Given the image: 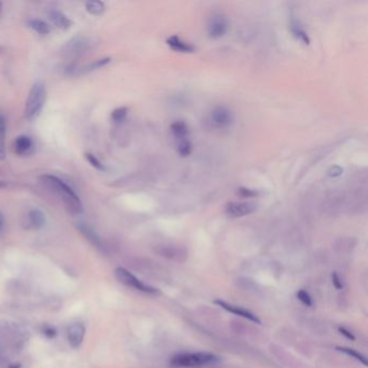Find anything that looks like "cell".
<instances>
[{"mask_svg": "<svg viewBox=\"0 0 368 368\" xmlns=\"http://www.w3.org/2000/svg\"><path fill=\"white\" fill-rule=\"evenodd\" d=\"M297 297L298 299L303 303L304 305L308 306V307H311L312 306V299L310 297V295L307 293L306 291H304V289H301V291H299L297 293Z\"/></svg>", "mask_w": 368, "mask_h": 368, "instance_id": "603a6c76", "label": "cell"}, {"mask_svg": "<svg viewBox=\"0 0 368 368\" xmlns=\"http://www.w3.org/2000/svg\"><path fill=\"white\" fill-rule=\"evenodd\" d=\"M233 116L225 106H217L211 113V121L217 127H227L232 123Z\"/></svg>", "mask_w": 368, "mask_h": 368, "instance_id": "52a82bcc", "label": "cell"}, {"mask_svg": "<svg viewBox=\"0 0 368 368\" xmlns=\"http://www.w3.org/2000/svg\"><path fill=\"white\" fill-rule=\"evenodd\" d=\"M29 26L32 31H35L36 32L40 33V35H48V33L51 31V29L50 26L41 20H31L29 22Z\"/></svg>", "mask_w": 368, "mask_h": 368, "instance_id": "9a60e30c", "label": "cell"}, {"mask_svg": "<svg viewBox=\"0 0 368 368\" xmlns=\"http://www.w3.org/2000/svg\"><path fill=\"white\" fill-rule=\"evenodd\" d=\"M42 182L44 183L49 189H51L58 196L63 200V202L71 214H80L83 211V205L80 198L78 194L72 190V188L64 183L61 178L54 175H43L41 177Z\"/></svg>", "mask_w": 368, "mask_h": 368, "instance_id": "6da1fadb", "label": "cell"}, {"mask_svg": "<svg viewBox=\"0 0 368 368\" xmlns=\"http://www.w3.org/2000/svg\"><path fill=\"white\" fill-rule=\"evenodd\" d=\"M86 159L89 163H90L93 167H95L98 171H106V166L100 162V161L96 158V155H94L93 153H86Z\"/></svg>", "mask_w": 368, "mask_h": 368, "instance_id": "44dd1931", "label": "cell"}, {"mask_svg": "<svg viewBox=\"0 0 368 368\" xmlns=\"http://www.w3.org/2000/svg\"><path fill=\"white\" fill-rule=\"evenodd\" d=\"M86 328L82 324H74L68 331V341L72 348H79L85 339Z\"/></svg>", "mask_w": 368, "mask_h": 368, "instance_id": "30bf717a", "label": "cell"}, {"mask_svg": "<svg viewBox=\"0 0 368 368\" xmlns=\"http://www.w3.org/2000/svg\"><path fill=\"white\" fill-rule=\"evenodd\" d=\"M228 31V20L225 15L220 13L214 14L210 19L208 31L212 38H220L225 35Z\"/></svg>", "mask_w": 368, "mask_h": 368, "instance_id": "8992f818", "label": "cell"}, {"mask_svg": "<svg viewBox=\"0 0 368 368\" xmlns=\"http://www.w3.org/2000/svg\"><path fill=\"white\" fill-rule=\"evenodd\" d=\"M127 116V108L126 107H119L116 108L113 113H111V118L115 122H122Z\"/></svg>", "mask_w": 368, "mask_h": 368, "instance_id": "7402d4cb", "label": "cell"}, {"mask_svg": "<svg viewBox=\"0 0 368 368\" xmlns=\"http://www.w3.org/2000/svg\"><path fill=\"white\" fill-rule=\"evenodd\" d=\"M333 283H334V286L337 289L342 288V283L341 281H340V277L338 276L337 273H334L333 275Z\"/></svg>", "mask_w": 368, "mask_h": 368, "instance_id": "d4e9b609", "label": "cell"}, {"mask_svg": "<svg viewBox=\"0 0 368 368\" xmlns=\"http://www.w3.org/2000/svg\"><path fill=\"white\" fill-rule=\"evenodd\" d=\"M171 130L172 133L174 134L175 138L177 139H183V138H187L188 135V126L184 121H176L171 125Z\"/></svg>", "mask_w": 368, "mask_h": 368, "instance_id": "5bb4252c", "label": "cell"}, {"mask_svg": "<svg viewBox=\"0 0 368 368\" xmlns=\"http://www.w3.org/2000/svg\"><path fill=\"white\" fill-rule=\"evenodd\" d=\"M86 10L92 15H100L105 11V4L98 0H92L86 3Z\"/></svg>", "mask_w": 368, "mask_h": 368, "instance_id": "2e32d148", "label": "cell"}, {"mask_svg": "<svg viewBox=\"0 0 368 368\" xmlns=\"http://www.w3.org/2000/svg\"><path fill=\"white\" fill-rule=\"evenodd\" d=\"M50 19L53 22V24L58 27V29L62 31H67L71 27V21L67 18V16L61 12V11H51L50 12Z\"/></svg>", "mask_w": 368, "mask_h": 368, "instance_id": "7c38bea8", "label": "cell"}, {"mask_svg": "<svg viewBox=\"0 0 368 368\" xmlns=\"http://www.w3.org/2000/svg\"><path fill=\"white\" fill-rule=\"evenodd\" d=\"M115 273H116L117 278H118V280L122 284H124V285H126V286L136 289V291H138V292L149 294V295H159L160 294L159 289L150 286V285H147V284H145L141 280H138V278L135 276H133L130 271H127L126 269H124V268H117Z\"/></svg>", "mask_w": 368, "mask_h": 368, "instance_id": "277c9868", "label": "cell"}, {"mask_svg": "<svg viewBox=\"0 0 368 368\" xmlns=\"http://www.w3.org/2000/svg\"><path fill=\"white\" fill-rule=\"evenodd\" d=\"M47 90L42 83L37 82L31 89V91L27 95L25 103L24 115L27 119H32L37 117L42 110L44 103H46Z\"/></svg>", "mask_w": 368, "mask_h": 368, "instance_id": "3957f363", "label": "cell"}, {"mask_svg": "<svg viewBox=\"0 0 368 368\" xmlns=\"http://www.w3.org/2000/svg\"><path fill=\"white\" fill-rule=\"evenodd\" d=\"M5 153H7V149H5V120L0 115V160L5 158Z\"/></svg>", "mask_w": 368, "mask_h": 368, "instance_id": "e0dca14e", "label": "cell"}, {"mask_svg": "<svg viewBox=\"0 0 368 368\" xmlns=\"http://www.w3.org/2000/svg\"><path fill=\"white\" fill-rule=\"evenodd\" d=\"M3 225H4V218H3V215H2V213H0V231L2 230Z\"/></svg>", "mask_w": 368, "mask_h": 368, "instance_id": "4316f807", "label": "cell"}, {"mask_svg": "<svg viewBox=\"0 0 368 368\" xmlns=\"http://www.w3.org/2000/svg\"><path fill=\"white\" fill-rule=\"evenodd\" d=\"M256 209H257V205L254 202H249V201L230 202L226 205V214L232 218H238V217H243L254 213Z\"/></svg>", "mask_w": 368, "mask_h": 368, "instance_id": "5b68a950", "label": "cell"}, {"mask_svg": "<svg viewBox=\"0 0 368 368\" xmlns=\"http://www.w3.org/2000/svg\"><path fill=\"white\" fill-rule=\"evenodd\" d=\"M292 31L295 36H297L299 39H301V40H303L306 44H309L308 35H307L306 31L301 29L297 22H293L292 23Z\"/></svg>", "mask_w": 368, "mask_h": 368, "instance_id": "ffe728a7", "label": "cell"}, {"mask_svg": "<svg viewBox=\"0 0 368 368\" xmlns=\"http://www.w3.org/2000/svg\"><path fill=\"white\" fill-rule=\"evenodd\" d=\"M5 186V183L3 181H0V188H3Z\"/></svg>", "mask_w": 368, "mask_h": 368, "instance_id": "83f0119b", "label": "cell"}, {"mask_svg": "<svg viewBox=\"0 0 368 368\" xmlns=\"http://www.w3.org/2000/svg\"><path fill=\"white\" fill-rule=\"evenodd\" d=\"M337 350L340 351V352H342V353H344V354H347V355L351 356V358L355 359L356 361L361 362V363H362V364H364L365 366L367 365V361H366V359H365V356H364V355H362V354L359 353V352H356L355 350H353V349H349V348H341V347H338Z\"/></svg>", "mask_w": 368, "mask_h": 368, "instance_id": "d6986e66", "label": "cell"}, {"mask_svg": "<svg viewBox=\"0 0 368 368\" xmlns=\"http://www.w3.org/2000/svg\"><path fill=\"white\" fill-rule=\"evenodd\" d=\"M167 46L172 48L174 51L177 52H183V53H193L196 51V48H194L192 44L188 43L186 41H184L181 37L178 36H171L170 38H167L166 40Z\"/></svg>", "mask_w": 368, "mask_h": 368, "instance_id": "8fae6325", "label": "cell"}, {"mask_svg": "<svg viewBox=\"0 0 368 368\" xmlns=\"http://www.w3.org/2000/svg\"><path fill=\"white\" fill-rule=\"evenodd\" d=\"M217 361H218V358L213 353H183L173 356L170 361V365L173 368H194L210 365Z\"/></svg>", "mask_w": 368, "mask_h": 368, "instance_id": "7a4b0ae2", "label": "cell"}, {"mask_svg": "<svg viewBox=\"0 0 368 368\" xmlns=\"http://www.w3.org/2000/svg\"><path fill=\"white\" fill-rule=\"evenodd\" d=\"M214 304H216L217 306L221 307L222 309H225L226 311L228 312H231V313L236 314V315H239L241 317H244V319H247L249 321H252L254 323H257V324H260L261 321L258 319L257 315H255L254 313H252V312L246 310V309H243L241 308V307L239 306H234V305H231V304H228L226 303V301L224 300H215Z\"/></svg>", "mask_w": 368, "mask_h": 368, "instance_id": "ba28073f", "label": "cell"}, {"mask_svg": "<svg viewBox=\"0 0 368 368\" xmlns=\"http://www.w3.org/2000/svg\"><path fill=\"white\" fill-rule=\"evenodd\" d=\"M33 148L32 139L27 135H20L15 138L13 143V150L16 154L26 155L31 153Z\"/></svg>", "mask_w": 368, "mask_h": 368, "instance_id": "9c48e42d", "label": "cell"}, {"mask_svg": "<svg viewBox=\"0 0 368 368\" xmlns=\"http://www.w3.org/2000/svg\"><path fill=\"white\" fill-rule=\"evenodd\" d=\"M27 220H29V225L33 229H40L46 222V217H44L41 211L33 209L27 214Z\"/></svg>", "mask_w": 368, "mask_h": 368, "instance_id": "4fadbf2b", "label": "cell"}, {"mask_svg": "<svg viewBox=\"0 0 368 368\" xmlns=\"http://www.w3.org/2000/svg\"><path fill=\"white\" fill-rule=\"evenodd\" d=\"M177 152L182 155V157H187V155L190 154L192 152V145L190 141H189L188 138L178 139Z\"/></svg>", "mask_w": 368, "mask_h": 368, "instance_id": "ac0fdd59", "label": "cell"}, {"mask_svg": "<svg viewBox=\"0 0 368 368\" xmlns=\"http://www.w3.org/2000/svg\"><path fill=\"white\" fill-rule=\"evenodd\" d=\"M339 332H340V334L343 335V336L347 337L348 339H351V340H354L355 339V337L353 336V334L350 333L348 330H345V328H343V327H340L339 328Z\"/></svg>", "mask_w": 368, "mask_h": 368, "instance_id": "484cf974", "label": "cell"}, {"mask_svg": "<svg viewBox=\"0 0 368 368\" xmlns=\"http://www.w3.org/2000/svg\"><path fill=\"white\" fill-rule=\"evenodd\" d=\"M238 193L243 198H254L256 196H258L257 191L250 190V189H247V188H240Z\"/></svg>", "mask_w": 368, "mask_h": 368, "instance_id": "cb8c5ba5", "label": "cell"}, {"mask_svg": "<svg viewBox=\"0 0 368 368\" xmlns=\"http://www.w3.org/2000/svg\"><path fill=\"white\" fill-rule=\"evenodd\" d=\"M1 8H2V3L0 2V11H1Z\"/></svg>", "mask_w": 368, "mask_h": 368, "instance_id": "f1b7e54d", "label": "cell"}]
</instances>
